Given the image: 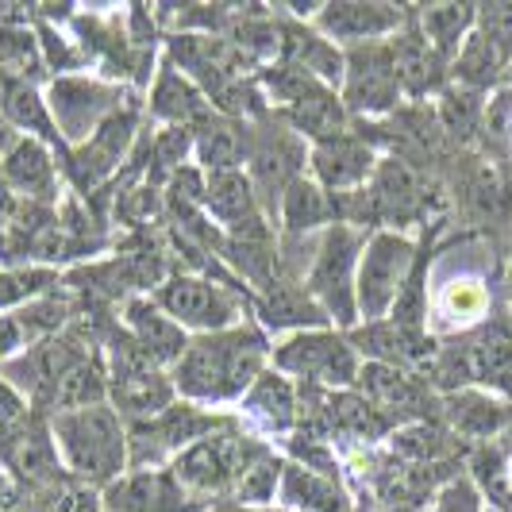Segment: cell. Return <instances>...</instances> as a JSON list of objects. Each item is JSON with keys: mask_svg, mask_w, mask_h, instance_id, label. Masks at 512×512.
<instances>
[{"mask_svg": "<svg viewBox=\"0 0 512 512\" xmlns=\"http://www.w3.org/2000/svg\"><path fill=\"white\" fill-rule=\"evenodd\" d=\"M459 189L462 208L474 220H501V216H509V181H505V170L493 158L466 162L459 174Z\"/></svg>", "mask_w": 512, "mask_h": 512, "instance_id": "obj_27", "label": "cell"}, {"mask_svg": "<svg viewBox=\"0 0 512 512\" xmlns=\"http://www.w3.org/2000/svg\"><path fill=\"white\" fill-rule=\"evenodd\" d=\"M27 335L24 328H20V320H16V312L12 316H0V362L16 359L20 351H24ZM31 347V343H27Z\"/></svg>", "mask_w": 512, "mask_h": 512, "instance_id": "obj_43", "label": "cell"}, {"mask_svg": "<svg viewBox=\"0 0 512 512\" xmlns=\"http://www.w3.org/2000/svg\"><path fill=\"white\" fill-rule=\"evenodd\" d=\"M278 116H282L289 128L297 131L301 139H312L316 147L320 143H332V139H343L347 131H351V112H347V104L343 97L328 89V85H316L308 97H301L297 104H289V108H278Z\"/></svg>", "mask_w": 512, "mask_h": 512, "instance_id": "obj_25", "label": "cell"}, {"mask_svg": "<svg viewBox=\"0 0 512 512\" xmlns=\"http://www.w3.org/2000/svg\"><path fill=\"white\" fill-rule=\"evenodd\" d=\"M282 474H285V462L266 447V451L243 470V478L235 482L231 497H235L239 505H247V509H262V505H270L274 493L282 489Z\"/></svg>", "mask_w": 512, "mask_h": 512, "instance_id": "obj_38", "label": "cell"}, {"mask_svg": "<svg viewBox=\"0 0 512 512\" xmlns=\"http://www.w3.org/2000/svg\"><path fill=\"white\" fill-rule=\"evenodd\" d=\"M343 104L355 116H393L401 104V81L393 70L389 39L355 43L343 51Z\"/></svg>", "mask_w": 512, "mask_h": 512, "instance_id": "obj_12", "label": "cell"}, {"mask_svg": "<svg viewBox=\"0 0 512 512\" xmlns=\"http://www.w3.org/2000/svg\"><path fill=\"white\" fill-rule=\"evenodd\" d=\"M8 505H16V486H12L8 470L0 466V509H8Z\"/></svg>", "mask_w": 512, "mask_h": 512, "instance_id": "obj_44", "label": "cell"}, {"mask_svg": "<svg viewBox=\"0 0 512 512\" xmlns=\"http://www.w3.org/2000/svg\"><path fill=\"white\" fill-rule=\"evenodd\" d=\"M205 212L216 228L228 239H270L266 231V212L258 205L255 185L243 170H228V174H208L205 185Z\"/></svg>", "mask_w": 512, "mask_h": 512, "instance_id": "obj_16", "label": "cell"}, {"mask_svg": "<svg viewBox=\"0 0 512 512\" xmlns=\"http://www.w3.org/2000/svg\"><path fill=\"white\" fill-rule=\"evenodd\" d=\"M278 216H282V231L289 239H297V235H316V231H324L335 224V201H332V193H324L316 181L297 178L285 189Z\"/></svg>", "mask_w": 512, "mask_h": 512, "instance_id": "obj_30", "label": "cell"}, {"mask_svg": "<svg viewBox=\"0 0 512 512\" xmlns=\"http://www.w3.org/2000/svg\"><path fill=\"white\" fill-rule=\"evenodd\" d=\"M470 474H474V489L489 497V509L512 512V486L501 447H478L470 455Z\"/></svg>", "mask_w": 512, "mask_h": 512, "instance_id": "obj_39", "label": "cell"}, {"mask_svg": "<svg viewBox=\"0 0 512 512\" xmlns=\"http://www.w3.org/2000/svg\"><path fill=\"white\" fill-rule=\"evenodd\" d=\"M278 497H282L285 509H293V512H351L347 489L339 486L335 478H324V474L305 470L301 462L285 466Z\"/></svg>", "mask_w": 512, "mask_h": 512, "instance_id": "obj_28", "label": "cell"}, {"mask_svg": "<svg viewBox=\"0 0 512 512\" xmlns=\"http://www.w3.org/2000/svg\"><path fill=\"white\" fill-rule=\"evenodd\" d=\"M266 451V443L255 439L251 432H243V424L224 428L216 436L197 439L193 447H185L174 459V478L189 497H212L235 489V482L243 478V470L251 466Z\"/></svg>", "mask_w": 512, "mask_h": 512, "instance_id": "obj_5", "label": "cell"}, {"mask_svg": "<svg viewBox=\"0 0 512 512\" xmlns=\"http://www.w3.org/2000/svg\"><path fill=\"white\" fill-rule=\"evenodd\" d=\"M0 74H4V81H27V85H35L47 74L43 47H39L35 31L12 24L0 27Z\"/></svg>", "mask_w": 512, "mask_h": 512, "instance_id": "obj_37", "label": "cell"}, {"mask_svg": "<svg viewBox=\"0 0 512 512\" xmlns=\"http://www.w3.org/2000/svg\"><path fill=\"white\" fill-rule=\"evenodd\" d=\"M308 166H312V178H316V185L324 193L347 197V193L366 189V181H374V174H378V154H374V143L366 135L347 131L343 139L312 147Z\"/></svg>", "mask_w": 512, "mask_h": 512, "instance_id": "obj_15", "label": "cell"}, {"mask_svg": "<svg viewBox=\"0 0 512 512\" xmlns=\"http://www.w3.org/2000/svg\"><path fill=\"white\" fill-rule=\"evenodd\" d=\"M282 62L305 70L308 77H316L328 89L343 85V51L316 27L282 20Z\"/></svg>", "mask_w": 512, "mask_h": 512, "instance_id": "obj_24", "label": "cell"}, {"mask_svg": "<svg viewBox=\"0 0 512 512\" xmlns=\"http://www.w3.org/2000/svg\"><path fill=\"white\" fill-rule=\"evenodd\" d=\"M432 382L447 393L466 385H489L512 397V316H493L478 332L451 339L428 362Z\"/></svg>", "mask_w": 512, "mask_h": 512, "instance_id": "obj_3", "label": "cell"}, {"mask_svg": "<svg viewBox=\"0 0 512 512\" xmlns=\"http://www.w3.org/2000/svg\"><path fill=\"white\" fill-rule=\"evenodd\" d=\"M39 47H43V62H47V70H54L58 77L66 74H77L81 66H85V51H77L70 47L54 27H39Z\"/></svg>", "mask_w": 512, "mask_h": 512, "instance_id": "obj_41", "label": "cell"}, {"mask_svg": "<svg viewBox=\"0 0 512 512\" xmlns=\"http://www.w3.org/2000/svg\"><path fill=\"white\" fill-rule=\"evenodd\" d=\"M308 147L297 131L285 124L278 112H266L255 124V147L247 162V178L255 185V197L266 216H278L285 189L297 178H305Z\"/></svg>", "mask_w": 512, "mask_h": 512, "instance_id": "obj_7", "label": "cell"}, {"mask_svg": "<svg viewBox=\"0 0 512 512\" xmlns=\"http://www.w3.org/2000/svg\"><path fill=\"white\" fill-rule=\"evenodd\" d=\"M416 243L405 231L382 228L366 239V251L359 258V278H355V301H359V320L378 324L385 320L401 289L409 282V270L416 262Z\"/></svg>", "mask_w": 512, "mask_h": 512, "instance_id": "obj_6", "label": "cell"}, {"mask_svg": "<svg viewBox=\"0 0 512 512\" xmlns=\"http://www.w3.org/2000/svg\"><path fill=\"white\" fill-rule=\"evenodd\" d=\"M274 370L285 378H301L305 385L316 389H347L359 382V351L351 347L347 332H297L293 339H285L282 347L270 355Z\"/></svg>", "mask_w": 512, "mask_h": 512, "instance_id": "obj_9", "label": "cell"}, {"mask_svg": "<svg viewBox=\"0 0 512 512\" xmlns=\"http://www.w3.org/2000/svg\"><path fill=\"white\" fill-rule=\"evenodd\" d=\"M135 135H139V112H135V104L128 101L124 108H116L81 147H74V151L66 154V170H70V178H74V185L85 197H89L112 170H120L124 154H131Z\"/></svg>", "mask_w": 512, "mask_h": 512, "instance_id": "obj_13", "label": "cell"}, {"mask_svg": "<svg viewBox=\"0 0 512 512\" xmlns=\"http://www.w3.org/2000/svg\"><path fill=\"white\" fill-rule=\"evenodd\" d=\"M486 512H497V509H486Z\"/></svg>", "mask_w": 512, "mask_h": 512, "instance_id": "obj_49", "label": "cell"}, {"mask_svg": "<svg viewBox=\"0 0 512 512\" xmlns=\"http://www.w3.org/2000/svg\"><path fill=\"white\" fill-rule=\"evenodd\" d=\"M474 24H478V8L474 4H428V8H416V27L424 31V39L436 47L443 62L459 58L462 43L470 39Z\"/></svg>", "mask_w": 512, "mask_h": 512, "instance_id": "obj_31", "label": "cell"}, {"mask_svg": "<svg viewBox=\"0 0 512 512\" xmlns=\"http://www.w3.org/2000/svg\"><path fill=\"white\" fill-rule=\"evenodd\" d=\"M104 397H108V370H104V362L89 351L85 359H77L74 366L66 370V378L54 389L51 405L58 412H77V409L104 405Z\"/></svg>", "mask_w": 512, "mask_h": 512, "instance_id": "obj_34", "label": "cell"}, {"mask_svg": "<svg viewBox=\"0 0 512 512\" xmlns=\"http://www.w3.org/2000/svg\"><path fill=\"white\" fill-rule=\"evenodd\" d=\"M443 416H447V424H451L459 436L493 439V436H501L509 409H505L501 401L486 397V393L462 389V393H447V401H443Z\"/></svg>", "mask_w": 512, "mask_h": 512, "instance_id": "obj_32", "label": "cell"}, {"mask_svg": "<svg viewBox=\"0 0 512 512\" xmlns=\"http://www.w3.org/2000/svg\"><path fill=\"white\" fill-rule=\"evenodd\" d=\"M212 112H216V108L208 104L205 93L166 58V62L158 66V77H154V89H151L154 120H162V124H170V128L197 131Z\"/></svg>", "mask_w": 512, "mask_h": 512, "instance_id": "obj_21", "label": "cell"}, {"mask_svg": "<svg viewBox=\"0 0 512 512\" xmlns=\"http://www.w3.org/2000/svg\"><path fill=\"white\" fill-rule=\"evenodd\" d=\"M258 320L266 332H320V328H332V316L312 301L301 282L282 278L274 282L266 293H258Z\"/></svg>", "mask_w": 512, "mask_h": 512, "instance_id": "obj_20", "label": "cell"}, {"mask_svg": "<svg viewBox=\"0 0 512 512\" xmlns=\"http://www.w3.org/2000/svg\"><path fill=\"white\" fill-rule=\"evenodd\" d=\"M235 424L239 420H231V416H216V412H205L201 405L174 401L170 409L151 416V420L128 424V466L154 470L158 462H166L170 455L178 459L181 451L193 447L197 439L216 436V432L235 428Z\"/></svg>", "mask_w": 512, "mask_h": 512, "instance_id": "obj_8", "label": "cell"}, {"mask_svg": "<svg viewBox=\"0 0 512 512\" xmlns=\"http://www.w3.org/2000/svg\"><path fill=\"white\" fill-rule=\"evenodd\" d=\"M436 116L451 143H470L486 128V97L478 89H466V85H447L439 97Z\"/></svg>", "mask_w": 512, "mask_h": 512, "instance_id": "obj_35", "label": "cell"}, {"mask_svg": "<svg viewBox=\"0 0 512 512\" xmlns=\"http://www.w3.org/2000/svg\"><path fill=\"white\" fill-rule=\"evenodd\" d=\"M154 305L162 308L181 328H193L201 335L231 332L243 316V293H231V285L193 274H174L154 289Z\"/></svg>", "mask_w": 512, "mask_h": 512, "instance_id": "obj_10", "label": "cell"}, {"mask_svg": "<svg viewBox=\"0 0 512 512\" xmlns=\"http://www.w3.org/2000/svg\"><path fill=\"white\" fill-rule=\"evenodd\" d=\"M501 455H512V409H509V416H505V428H501Z\"/></svg>", "mask_w": 512, "mask_h": 512, "instance_id": "obj_45", "label": "cell"}, {"mask_svg": "<svg viewBox=\"0 0 512 512\" xmlns=\"http://www.w3.org/2000/svg\"><path fill=\"white\" fill-rule=\"evenodd\" d=\"M255 147V124L235 120L224 112H212L201 128L193 131V151L201 158V170L208 174H228L251 162Z\"/></svg>", "mask_w": 512, "mask_h": 512, "instance_id": "obj_19", "label": "cell"}, {"mask_svg": "<svg viewBox=\"0 0 512 512\" xmlns=\"http://www.w3.org/2000/svg\"><path fill=\"white\" fill-rule=\"evenodd\" d=\"M128 101L131 97L124 85H108V81L81 77V74L54 77L51 93H47V108H51L54 116V128H58L62 143L70 151L81 147L116 108H124Z\"/></svg>", "mask_w": 512, "mask_h": 512, "instance_id": "obj_11", "label": "cell"}, {"mask_svg": "<svg viewBox=\"0 0 512 512\" xmlns=\"http://www.w3.org/2000/svg\"><path fill=\"white\" fill-rule=\"evenodd\" d=\"M366 251V231L351 224H332L320 231L312 266L305 270V289L312 301L332 316L343 332L359 328V301H355V278L359 258Z\"/></svg>", "mask_w": 512, "mask_h": 512, "instance_id": "obj_4", "label": "cell"}, {"mask_svg": "<svg viewBox=\"0 0 512 512\" xmlns=\"http://www.w3.org/2000/svg\"><path fill=\"white\" fill-rule=\"evenodd\" d=\"M489 312V285L478 274H451L436 289V332L478 324Z\"/></svg>", "mask_w": 512, "mask_h": 512, "instance_id": "obj_29", "label": "cell"}, {"mask_svg": "<svg viewBox=\"0 0 512 512\" xmlns=\"http://www.w3.org/2000/svg\"><path fill=\"white\" fill-rule=\"evenodd\" d=\"M54 447L81 482L112 486L128 466V428L108 405L58 412L51 424Z\"/></svg>", "mask_w": 512, "mask_h": 512, "instance_id": "obj_2", "label": "cell"}, {"mask_svg": "<svg viewBox=\"0 0 512 512\" xmlns=\"http://www.w3.org/2000/svg\"><path fill=\"white\" fill-rule=\"evenodd\" d=\"M0 174H4V185H12L20 197L35 201V205H51L58 197L54 158L39 139H16V147L0 162Z\"/></svg>", "mask_w": 512, "mask_h": 512, "instance_id": "obj_26", "label": "cell"}, {"mask_svg": "<svg viewBox=\"0 0 512 512\" xmlns=\"http://www.w3.org/2000/svg\"><path fill=\"white\" fill-rule=\"evenodd\" d=\"M509 486H512V470H509Z\"/></svg>", "mask_w": 512, "mask_h": 512, "instance_id": "obj_48", "label": "cell"}, {"mask_svg": "<svg viewBox=\"0 0 512 512\" xmlns=\"http://www.w3.org/2000/svg\"><path fill=\"white\" fill-rule=\"evenodd\" d=\"M54 285H58V274H54L51 266H16V270H4L0 274V312L4 308H20L27 301H39V297H47Z\"/></svg>", "mask_w": 512, "mask_h": 512, "instance_id": "obj_40", "label": "cell"}, {"mask_svg": "<svg viewBox=\"0 0 512 512\" xmlns=\"http://www.w3.org/2000/svg\"><path fill=\"white\" fill-rule=\"evenodd\" d=\"M436 512H482L474 482H470V478H451V482L443 486V493H439Z\"/></svg>", "mask_w": 512, "mask_h": 512, "instance_id": "obj_42", "label": "cell"}, {"mask_svg": "<svg viewBox=\"0 0 512 512\" xmlns=\"http://www.w3.org/2000/svg\"><path fill=\"white\" fill-rule=\"evenodd\" d=\"M270 343L258 328H231L216 335H193L185 355L174 362L170 382L193 405H228L266 374Z\"/></svg>", "mask_w": 512, "mask_h": 512, "instance_id": "obj_1", "label": "cell"}, {"mask_svg": "<svg viewBox=\"0 0 512 512\" xmlns=\"http://www.w3.org/2000/svg\"><path fill=\"white\" fill-rule=\"evenodd\" d=\"M124 328L135 335V343L151 355L158 366H174L189 347V335L178 320H170L151 297H131L124 308Z\"/></svg>", "mask_w": 512, "mask_h": 512, "instance_id": "obj_23", "label": "cell"}, {"mask_svg": "<svg viewBox=\"0 0 512 512\" xmlns=\"http://www.w3.org/2000/svg\"><path fill=\"white\" fill-rule=\"evenodd\" d=\"M243 416L262 428L266 436H293L297 420H301V393L289 385L285 374L266 370L243 397Z\"/></svg>", "mask_w": 512, "mask_h": 512, "instance_id": "obj_22", "label": "cell"}, {"mask_svg": "<svg viewBox=\"0 0 512 512\" xmlns=\"http://www.w3.org/2000/svg\"><path fill=\"white\" fill-rule=\"evenodd\" d=\"M416 20V16H412ZM389 54H393V70H397V81H401V93L409 97H428V93H439L447 85V66L436 54V47L424 39V31L416 24H405L397 35H389Z\"/></svg>", "mask_w": 512, "mask_h": 512, "instance_id": "obj_18", "label": "cell"}, {"mask_svg": "<svg viewBox=\"0 0 512 512\" xmlns=\"http://www.w3.org/2000/svg\"><path fill=\"white\" fill-rule=\"evenodd\" d=\"M4 112H8V120L16 124V128L27 131V139H39V143H51L62 151V158L70 154V147L62 143V135L54 128V116L47 101H43V93L35 89V85H27V81H8V93H4V104H0Z\"/></svg>", "mask_w": 512, "mask_h": 512, "instance_id": "obj_33", "label": "cell"}, {"mask_svg": "<svg viewBox=\"0 0 512 512\" xmlns=\"http://www.w3.org/2000/svg\"><path fill=\"white\" fill-rule=\"evenodd\" d=\"M104 512H193V497L181 489L174 470H139L116 478L101 493Z\"/></svg>", "mask_w": 512, "mask_h": 512, "instance_id": "obj_17", "label": "cell"}, {"mask_svg": "<svg viewBox=\"0 0 512 512\" xmlns=\"http://www.w3.org/2000/svg\"><path fill=\"white\" fill-rule=\"evenodd\" d=\"M451 74H455V81L466 85V89L486 93L489 85H497L501 77L509 74V58L497 51L482 31H470V39L462 43L459 58H455V66H451Z\"/></svg>", "mask_w": 512, "mask_h": 512, "instance_id": "obj_36", "label": "cell"}, {"mask_svg": "<svg viewBox=\"0 0 512 512\" xmlns=\"http://www.w3.org/2000/svg\"><path fill=\"white\" fill-rule=\"evenodd\" d=\"M316 31L328 35L332 43H382L389 35H397L405 20H412L409 8L382 4V0H332L324 8L312 12Z\"/></svg>", "mask_w": 512, "mask_h": 512, "instance_id": "obj_14", "label": "cell"}, {"mask_svg": "<svg viewBox=\"0 0 512 512\" xmlns=\"http://www.w3.org/2000/svg\"><path fill=\"white\" fill-rule=\"evenodd\" d=\"M216 512H270V509H247V505H239V509H216Z\"/></svg>", "mask_w": 512, "mask_h": 512, "instance_id": "obj_46", "label": "cell"}, {"mask_svg": "<svg viewBox=\"0 0 512 512\" xmlns=\"http://www.w3.org/2000/svg\"><path fill=\"white\" fill-rule=\"evenodd\" d=\"M509 301H512V258H509Z\"/></svg>", "mask_w": 512, "mask_h": 512, "instance_id": "obj_47", "label": "cell"}]
</instances>
